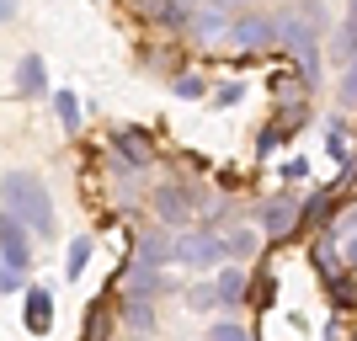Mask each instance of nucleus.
I'll return each instance as SVG.
<instances>
[{"instance_id":"2f4dec72","label":"nucleus","mask_w":357,"mask_h":341,"mask_svg":"<svg viewBox=\"0 0 357 341\" xmlns=\"http://www.w3.org/2000/svg\"><path fill=\"white\" fill-rule=\"evenodd\" d=\"M208 6H219V11H245V6H256V0H208Z\"/></svg>"},{"instance_id":"9b49d317","label":"nucleus","mask_w":357,"mask_h":341,"mask_svg":"<svg viewBox=\"0 0 357 341\" xmlns=\"http://www.w3.org/2000/svg\"><path fill=\"white\" fill-rule=\"evenodd\" d=\"M16 91H22V96H43L48 91V64L38 59V54H22V64H16Z\"/></svg>"},{"instance_id":"c85d7f7f","label":"nucleus","mask_w":357,"mask_h":341,"mask_svg":"<svg viewBox=\"0 0 357 341\" xmlns=\"http://www.w3.org/2000/svg\"><path fill=\"white\" fill-rule=\"evenodd\" d=\"M240 102V80H229V86H219V107H235Z\"/></svg>"},{"instance_id":"72a5a7b5","label":"nucleus","mask_w":357,"mask_h":341,"mask_svg":"<svg viewBox=\"0 0 357 341\" xmlns=\"http://www.w3.org/2000/svg\"><path fill=\"white\" fill-rule=\"evenodd\" d=\"M347 267H357V235L347 240Z\"/></svg>"},{"instance_id":"423d86ee","label":"nucleus","mask_w":357,"mask_h":341,"mask_svg":"<svg viewBox=\"0 0 357 341\" xmlns=\"http://www.w3.org/2000/svg\"><path fill=\"white\" fill-rule=\"evenodd\" d=\"M134 262L139 267H171V262H176V235H171V229H165V224H155V229H144V235L134 240Z\"/></svg>"},{"instance_id":"bb28decb","label":"nucleus","mask_w":357,"mask_h":341,"mask_svg":"<svg viewBox=\"0 0 357 341\" xmlns=\"http://www.w3.org/2000/svg\"><path fill=\"white\" fill-rule=\"evenodd\" d=\"M102 331H107V315H102V310H91V320H86V341H102Z\"/></svg>"},{"instance_id":"f704fd0d","label":"nucleus","mask_w":357,"mask_h":341,"mask_svg":"<svg viewBox=\"0 0 357 341\" xmlns=\"http://www.w3.org/2000/svg\"><path fill=\"white\" fill-rule=\"evenodd\" d=\"M347 229H352V235H357V208H352V213H347Z\"/></svg>"},{"instance_id":"0eeeda50","label":"nucleus","mask_w":357,"mask_h":341,"mask_svg":"<svg viewBox=\"0 0 357 341\" xmlns=\"http://www.w3.org/2000/svg\"><path fill=\"white\" fill-rule=\"evenodd\" d=\"M298 219H304V213H298L294 208V197H272V203H261L256 208V229H261V235H288V229H298Z\"/></svg>"},{"instance_id":"2eb2a0df","label":"nucleus","mask_w":357,"mask_h":341,"mask_svg":"<svg viewBox=\"0 0 357 341\" xmlns=\"http://www.w3.org/2000/svg\"><path fill=\"white\" fill-rule=\"evenodd\" d=\"M213 288H219L224 304H245V294H251V282H245V272H240V267H224L219 278H213Z\"/></svg>"},{"instance_id":"f8f14e48","label":"nucleus","mask_w":357,"mask_h":341,"mask_svg":"<svg viewBox=\"0 0 357 341\" xmlns=\"http://www.w3.org/2000/svg\"><path fill=\"white\" fill-rule=\"evenodd\" d=\"M331 59L357 64V0H352V11H347V22L336 27V38H331Z\"/></svg>"},{"instance_id":"e433bc0d","label":"nucleus","mask_w":357,"mask_h":341,"mask_svg":"<svg viewBox=\"0 0 357 341\" xmlns=\"http://www.w3.org/2000/svg\"><path fill=\"white\" fill-rule=\"evenodd\" d=\"M134 341H149V336H134Z\"/></svg>"},{"instance_id":"b1692460","label":"nucleus","mask_w":357,"mask_h":341,"mask_svg":"<svg viewBox=\"0 0 357 341\" xmlns=\"http://www.w3.org/2000/svg\"><path fill=\"white\" fill-rule=\"evenodd\" d=\"M171 91L192 102V96H203V91H208V80H203V75H181V80H176V86H171Z\"/></svg>"},{"instance_id":"cd10ccee","label":"nucleus","mask_w":357,"mask_h":341,"mask_svg":"<svg viewBox=\"0 0 357 341\" xmlns=\"http://www.w3.org/2000/svg\"><path fill=\"white\" fill-rule=\"evenodd\" d=\"M16 282H22V272H16V267H6V262H0V294H11Z\"/></svg>"},{"instance_id":"c9c22d12","label":"nucleus","mask_w":357,"mask_h":341,"mask_svg":"<svg viewBox=\"0 0 357 341\" xmlns=\"http://www.w3.org/2000/svg\"><path fill=\"white\" fill-rule=\"evenodd\" d=\"M181 6H203V0H181Z\"/></svg>"},{"instance_id":"9d476101","label":"nucleus","mask_w":357,"mask_h":341,"mask_svg":"<svg viewBox=\"0 0 357 341\" xmlns=\"http://www.w3.org/2000/svg\"><path fill=\"white\" fill-rule=\"evenodd\" d=\"M118 282H123V294H128V298H149V294H160V288H165V272L160 267H139V262H134Z\"/></svg>"},{"instance_id":"20e7f679","label":"nucleus","mask_w":357,"mask_h":341,"mask_svg":"<svg viewBox=\"0 0 357 341\" xmlns=\"http://www.w3.org/2000/svg\"><path fill=\"white\" fill-rule=\"evenodd\" d=\"M0 262H6V267H16V272L32 267V229L16 219L11 208H0Z\"/></svg>"},{"instance_id":"f03ea898","label":"nucleus","mask_w":357,"mask_h":341,"mask_svg":"<svg viewBox=\"0 0 357 341\" xmlns=\"http://www.w3.org/2000/svg\"><path fill=\"white\" fill-rule=\"evenodd\" d=\"M224 43L240 48V54H267V48H278V22H272L267 11H245V16L229 22Z\"/></svg>"},{"instance_id":"4be33fe9","label":"nucleus","mask_w":357,"mask_h":341,"mask_svg":"<svg viewBox=\"0 0 357 341\" xmlns=\"http://www.w3.org/2000/svg\"><path fill=\"white\" fill-rule=\"evenodd\" d=\"M336 102H342V107H357V64H347V75L336 80Z\"/></svg>"},{"instance_id":"393cba45","label":"nucleus","mask_w":357,"mask_h":341,"mask_svg":"<svg viewBox=\"0 0 357 341\" xmlns=\"http://www.w3.org/2000/svg\"><path fill=\"white\" fill-rule=\"evenodd\" d=\"M310 176V160H304V155H288L283 160V181H304Z\"/></svg>"},{"instance_id":"7ed1b4c3","label":"nucleus","mask_w":357,"mask_h":341,"mask_svg":"<svg viewBox=\"0 0 357 341\" xmlns=\"http://www.w3.org/2000/svg\"><path fill=\"white\" fill-rule=\"evenodd\" d=\"M176 262L192 267V272H208V267H219V262H229V256H224V240L213 235V229H192V235L176 240Z\"/></svg>"},{"instance_id":"1a4fd4ad","label":"nucleus","mask_w":357,"mask_h":341,"mask_svg":"<svg viewBox=\"0 0 357 341\" xmlns=\"http://www.w3.org/2000/svg\"><path fill=\"white\" fill-rule=\"evenodd\" d=\"M112 149H118L123 165H134V171H144V165L155 160V149H149V139L139 134V128H118V134H112Z\"/></svg>"},{"instance_id":"7c9ffc66","label":"nucleus","mask_w":357,"mask_h":341,"mask_svg":"<svg viewBox=\"0 0 357 341\" xmlns=\"http://www.w3.org/2000/svg\"><path fill=\"white\" fill-rule=\"evenodd\" d=\"M256 304H272V278H256Z\"/></svg>"},{"instance_id":"a878e982","label":"nucleus","mask_w":357,"mask_h":341,"mask_svg":"<svg viewBox=\"0 0 357 341\" xmlns=\"http://www.w3.org/2000/svg\"><path fill=\"white\" fill-rule=\"evenodd\" d=\"M326 208H331V192H314L310 208H304V219H310V224H326Z\"/></svg>"},{"instance_id":"6ab92c4d","label":"nucleus","mask_w":357,"mask_h":341,"mask_svg":"<svg viewBox=\"0 0 357 341\" xmlns=\"http://www.w3.org/2000/svg\"><path fill=\"white\" fill-rule=\"evenodd\" d=\"M86 262H91V240L75 235V240H70V256H64V278H80V272H86Z\"/></svg>"},{"instance_id":"aec40b11","label":"nucleus","mask_w":357,"mask_h":341,"mask_svg":"<svg viewBox=\"0 0 357 341\" xmlns=\"http://www.w3.org/2000/svg\"><path fill=\"white\" fill-rule=\"evenodd\" d=\"M331 282V304H336V310H352L357 304V282L347 278V272H336V278H326Z\"/></svg>"},{"instance_id":"f257e3e1","label":"nucleus","mask_w":357,"mask_h":341,"mask_svg":"<svg viewBox=\"0 0 357 341\" xmlns=\"http://www.w3.org/2000/svg\"><path fill=\"white\" fill-rule=\"evenodd\" d=\"M0 203L11 208L38 240L54 235V197H48V187L32 176V171H6V176H0Z\"/></svg>"},{"instance_id":"39448f33","label":"nucleus","mask_w":357,"mask_h":341,"mask_svg":"<svg viewBox=\"0 0 357 341\" xmlns=\"http://www.w3.org/2000/svg\"><path fill=\"white\" fill-rule=\"evenodd\" d=\"M203 203V192L197 187H187V181H165L160 192H155V208H160V224L171 229V224H181V219H192V208Z\"/></svg>"},{"instance_id":"4468645a","label":"nucleus","mask_w":357,"mask_h":341,"mask_svg":"<svg viewBox=\"0 0 357 341\" xmlns=\"http://www.w3.org/2000/svg\"><path fill=\"white\" fill-rule=\"evenodd\" d=\"M326 149H331V160H336V165H352V123L331 118V128H326Z\"/></svg>"},{"instance_id":"dca6fc26","label":"nucleus","mask_w":357,"mask_h":341,"mask_svg":"<svg viewBox=\"0 0 357 341\" xmlns=\"http://www.w3.org/2000/svg\"><path fill=\"white\" fill-rule=\"evenodd\" d=\"M192 32L203 38V43H208V38H224V32H229V11H219V6H208V11H197Z\"/></svg>"},{"instance_id":"473e14b6","label":"nucleus","mask_w":357,"mask_h":341,"mask_svg":"<svg viewBox=\"0 0 357 341\" xmlns=\"http://www.w3.org/2000/svg\"><path fill=\"white\" fill-rule=\"evenodd\" d=\"M16 16V0H0V22H11Z\"/></svg>"},{"instance_id":"ddd939ff","label":"nucleus","mask_w":357,"mask_h":341,"mask_svg":"<svg viewBox=\"0 0 357 341\" xmlns=\"http://www.w3.org/2000/svg\"><path fill=\"white\" fill-rule=\"evenodd\" d=\"M219 240H224V256H229V262H245V256L261 251V229H251V224H240V229H229V235H219Z\"/></svg>"},{"instance_id":"c756f323","label":"nucleus","mask_w":357,"mask_h":341,"mask_svg":"<svg viewBox=\"0 0 357 341\" xmlns=\"http://www.w3.org/2000/svg\"><path fill=\"white\" fill-rule=\"evenodd\" d=\"M326 341H352V331H347L342 320H331V326H326Z\"/></svg>"},{"instance_id":"5701e85b","label":"nucleus","mask_w":357,"mask_h":341,"mask_svg":"<svg viewBox=\"0 0 357 341\" xmlns=\"http://www.w3.org/2000/svg\"><path fill=\"white\" fill-rule=\"evenodd\" d=\"M208 341H251V331H245V326H229V320H219V326H208Z\"/></svg>"},{"instance_id":"a211bd4d","label":"nucleus","mask_w":357,"mask_h":341,"mask_svg":"<svg viewBox=\"0 0 357 341\" xmlns=\"http://www.w3.org/2000/svg\"><path fill=\"white\" fill-rule=\"evenodd\" d=\"M224 298H219V288L213 282H197V288H187V310L192 315H208V310H219Z\"/></svg>"},{"instance_id":"412c9836","label":"nucleus","mask_w":357,"mask_h":341,"mask_svg":"<svg viewBox=\"0 0 357 341\" xmlns=\"http://www.w3.org/2000/svg\"><path fill=\"white\" fill-rule=\"evenodd\" d=\"M54 107H59V123H64V128H70V134H80V102H75L70 91H59V96H54Z\"/></svg>"},{"instance_id":"f3484780","label":"nucleus","mask_w":357,"mask_h":341,"mask_svg":"<svg viewBox=\"0 0 357 341\" xmlns=\"http://www.w3.org/2000/svg\"><path fill=\"white\" fill-rule=\"evenodd\" d=\"M123 326L139 331V336L155 326V310H149V298H123Z\"/></svg>"},{"instance_id":"6e6552de","label":"nucleus","mask_w":357,"mask_h":341,"mask_svg":"<svg viewBox=\"0 0 357 341\" xmlns=\"http://www.w3.org/2000/svg\"><path fill=\"white\" fill-rule=\"evenodd\" d=\"M22 326L32 331V336H48L54 331V294L48 288H32L27 304H22Z\"/></svg>"}]
</instances>
